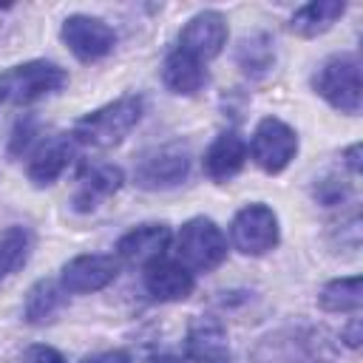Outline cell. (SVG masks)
<instances>
[{"mask_svg":"<svg viewBox=\"0 0 363 363\" xmlns=\"http://www.w3.org/2000/svg\"><path fill=\"white\" fill-rule=\"evenodd\" d=\"M335 357L337 343L320 326H284L252 349V363H335Z\"/></svg>","mask_w":363,"mask_h":363,"instance_id":"1","label":"cell"},{"mask_svg":"<svg viewBox=\"0 0 363 363\" xmlns=\"http://www.w3.org/2000/svg\"><path fill=\"white\" fill-rule=\"evenodd\" d=\"M142 96H119L91 113H85L74 125V136L94 147H113L119 145L142 119Z\"/></svg>","mask_w":363,"mask_h":363,"instance_id":"2","label":"cell"},{"mask_svg":"<svg viewBox=\"0 0 363 363\" xmlns=\"http://www.w3.org/2000/svg\"><path fill=\"white\" fill-rule=\"evenodd\" d=\"M65 82H68L65 68L48 60H31V62L14 65L6 74H0L3 99L14 105H31L48 94H57L60 88H65Z\"/></svg>","mask_w":363,"mask_h":363,"instance_id":"3","label":"cell"},{"mask_svg":"<svg viewBox=\"0 0 363 363\" xmlns=\"http://www.w3.org/2000/svg\"><path fill=\"white\" fill-rule=\"evenodd\" d=\"M315 91L340 113L360 111V65L352 54L329 57L315 74Z\"/></svg>","mask_w":363,"mask_h":363,"instance_id":"4","label":"cell"},{"mask_svg":"<svg viewBox=\"0 0 363 363\" xmlns=\"http://www.w3.org/2000/svg\"><path fill=\"white\" fill-rule=\"evenodd\" d=\"M179 255L187 269L210 272L227 258V238L213 218H190L179 233Z\"/></svg>","mask_w":363,"mask_h":363,"instance_id":"5","label":"cell"},{"mask_svg":"<svg viewBox=\"0 0 363 363\" xmlns=\"http://www.w3.org/2000/svg\"><path fill=\"white\" fill-rule=\"evenodd\" d=\"M298 153V133L278 116H264L252 133L250 156L264 173H281Z\"/></svg>","mask_w":363,"mask_h":363,"instance_id":"6","label":"cell"},{"mask_svg":"<svg viewBox=\"0 0 363 363\" xmlns=\"http://www.w3.org/2000/svg\"><path fill=\"white\" fill-rule=\"evenodd\" d=\"M230 238H233L238 252L264 255L278 244V218L261 201L247 204L235 213V218L230 224Z\"/></svg>","mask_w":363,"mask_h":363,"instance_id":"7","label":"cell"},{"mask_svg":"<svg viewBox=\"0 0 363 363\" xmlns=\"http://www.w3.org/2000/svg\"><path fill=\"white\" fill-rule=\"evenodd\" d=\"M60 34H62V43L71 48V54L77 60H82V62L102 60L116 45L113 28L105 20L88 17V14H71V17H65Z\"/></svg>","mask_w":363,"mask_h":363,"instance_id":"8","label":"cell"},{"mask_svg":"<svg viewBox=\"0 0 363 363\" xmlns=\"http://www.w3.org/2000/svg\"><path fill=\"white\" fill-rule=\"evenodd\" d=\"M190 170V156L182 145H162L147 150L139 164H136V184L145 190H164L176 187L179 182L187 179Z\"/></svg>","mask_w":363,"mask_h":363,"instance_id":"9","label":"cell"},{"mask_svg":"<svg viewBox=\"0 0 363 363\" xmlns=\"http://www.w3.org/2000/svg\"><path fill=\"white\" fill-rule=\"evenodd\" d=\"M224 43H227V20H224V14H218L213 9L193 14L179 37V48L193 54L201 62L218 57Z\"/></svg>","mask_w":363,"mask_h":363,"instance_id":"10","label":"cell"},{"mask_svg":"<svg viewBox=\"0 0 363 363\" xmlns=\"http://www.w3.org/2000/svg\"><path fill=\"white\" fill-rule=\"evenodd\" d=\"M119 272V261L113 255H77L71 258L65 267H62V275H60V284L65 292H74V295H88V292H96V289H105Z\"/></svg>","mask_w":363,"mask_h":363,"instance_id":"11","label":"cell"},{"mask_svg":"<svg viewBox=\"0 0 363 363\" xmlns=\"http://www.w3.org/2000/svg\"><path fill=\"white\" fill-rule=\"evenodd\" d=\"M196 286L193 272L182 261L156 258L145 267V289L156 301H184Z\"/></svg>","mask_w":363,"mask_h":363,"instance_id":"12","label":"cell"},{"mask_svg":"<svg viewBox=\"0 0 363 363\" xmlns=\"http://www.w3.org/2000/svg\"><path fill=\"white\" fill-rule=\"evenodd\" d=\"M184 354L193 363H227L230 360L227 329L216 318H193L187 326Z\"/></svg>","mask_w":363,"mask_h":363,"instance_id":"13","label":"cell"},{"mask_svg":"<svg viewBox=\"0 0 363 363\" xmlns=\"http://www.w3.org/2000/svg\"><path fill=\"white\" fill-rule=\"evenodd\" d=\"M167 244H170V227L167 224H139L116 241V252L128 264L147 267L150 261L164 255Z\"/></svg>","mask_w":363,"mask_h":363,"instance_id":"14","label":"cell"},{"mask_svg":"<svg viewBox=\"0 0 363 363\" xmlns=\"http://www.w3.org/2000/svg\"><path fill=\"white\" fill-rule=\"evenodd\" d=\"M247 162V142L235 130H224L213 139V145L204 150V173L213 182H227L233 179Z\"/></svg>","mask_w":363,"mask_h":363,"instance_id":"15","label":"cell"},{"mask_svg":"<svg viewBox=\"0 0 363 363\" xmlns=\"http://www.w3.org/2000/svg\"><path fill=\"white\" fill-rule=\"evenodd\" d=\"M77 182H79V187L74 196V207L85 213V210H94L99 199H108L122 187V170L108 162H94L79 170Z\"/></svg>","mask_w":363,"mask_h":363,"instance_id":"16","label":"cell"},{"mask_svg":"<svg viewBox=\"0 0 363 363\" xmlns=\"http://www.w3.org/2000/svg\"><path fill=\"white\" fill-rule=\"evenodd\" d=\"M74 156V145L68 136H51L45 139L43 145H37V150L31 153V162H28V179L37 184V187H45L51 184L71 162Z\"/></svg>","mask_w":363,"mask_h":363,"instance_id":"17","label":"cell"},{"mask_svg":"<svg viewBox=\"0 0 363 363\" xmlns=\"http://www.w3.org/2000/svg\"><path fill=\"white\" fill-rule=\"evenodd\" d=\"M162 79L173 94L190 96V94L201 91V85L207 82V71H204L201 60H196L193 54L176 48L173 54H167V60L162 65Z\"/></svg>","mask_w":363,"mask_h":363,"instance_id":"18","label":"cell"},{"mask_svg":"<svg viewBox=\"0 0 363 363\" xmlns=\"http://www.w3.org/2000/svg\"><path fill=\"white\" fill-rule=\"evenodd\" d=\"M343 11H346V3H340V0H315V3L301 6L292 14L289 28L298 37H318V34L329 31Z\"/></svg>","mask_w":363,"mask_h":363,"instance_id":"19","label":"cell"},{"mask_svg":"<svg viewBox=\"0 0 363 363\" xmlns=\"http://www.w3.org/2000/svg\"><path fill=\"white\" fill-rule=\"evenodd\" d=\"M60 306H62V292H60V286H57L54 281L45 278V281H37V284L28 289L23 312H26V320H28V323L40 326V323L54 320V315L60 312Z\"/></svg>","mask_w":363,"mask_h":363,"instance_id":"20","label":"cell"},{"mask_svg":"<svg viewBox=\"0 0 363 363\" xmlns=\"http://www.w3.org/2000/svg\"><path fill=\"white\" fill-rule=\"evenodd\" d=\"M320 306L326 312H357L363 303V292H360V275H349V278H335L329 281L320 295H318Z\"/></svg>","mask_w":363,"mask_h":363,"instance_id":"21","label":"cell"},{"mask_svg":"<svg viewBox=\"0 0 363 363\" xmlns=\"http://www.w3.org/2000/svg\"><path fill=\"white\" fill-rule=\"evenodd\" d=\"M31 252V235L26 227H9L0 235V281H6L11 272H17Z\"/></svg>","mask_w":363,"mask_h":363,"instance_id":"22","label":"cell"},{"mask_svg":"<svg viewBox=\"0 0 363 363\" xmlns=\"http://www.w3.org/2000/svg\"><path fill=\"white\" fill-rule=\"evenodd\" d=\"M238 62L247 74H264L269 65H272V43L267 34H255L250 40L241 43L238 48Z\"/></svg>","mask_w":363,"mask_h":363,"instance_id":"23","label":"cell"},{"mask_svg":"<svg viewBox=\"0 0 363 363\" xmlns=\"http://www.w3.org/2000/svg\"><path fill=\"white\" fill-rule=\"evenodd\" d=\"M34 136H37V122H34L31 116L20 119V122L14 125V133H11V142H9L11 156H23V153L28 150V145L34 142Z\"/></svg>","mask_w":363,"mask_h":363,"instance_id":"24","label":"cell"},{"mask_svg":"<svg viewBox=\"0 0 363 363\" xmlns=\"http://www.w3.org/2000/svg\"><path fill=\"white\" fill-rule=\"evenodd\" d=\"M346 193H349V187L340 184L337 179H323L315 187V199H320L323 204H340L346 199Z\"/></svg>","mask_w":363,"mask_h":363,"instance_id":"25","label":"cell"},{"mask_svg":"<svg viewBox=\"0 0 363 363\" xmlns=\"http://www.w3.org/2000/svg\"><path fill=\"white\" fill-rule=\"evenodd\" d=\"M26 363H65V357L54 346H31L26 352Z\"/></svg>","mask_w":363,"mask_h":363,"instance_id":"26","label":"cell"},{"mask_svg":"<svg viewBox=\"0 0 363 363\" xmlns=\"http://www.w3.org/2000/svg\"><path fill=\"white\" fill-rule=\"evenodd\" d=\"M82 363H130V354L122 349H113V352H99L94 357H85Z\"/></svg>","mask_w":363,"mask_h":363,"instance_id":"27","label":"cell"},{"mask_svg":"<svg viewBox=\"0 0 363 363\" xmlns=\"http://www.w3.org/2000/svg\"><path fill=\"white\" fill-rule=\"evenodd\" d=\"M340 340H346V346H352V349H357L360 346V318H352V323H349V329L340 335Z\"/></svg>","mask_w":363,"mask_h":363,"instance_id":"28","label":"cell"},{"mask_svg":"<svg viewBox=\"0 0 363 363\" xmlns=\"http://www.w3.org/2000/svg\"><path fill=\"white\" fill-rule=\"evenodd\" d=\"M357 156H360V145H352V147L343 153V159H346V164H349V170H352L354 176L360 173V159H357Z\"/></svg>","mask_w":363,"mask_h":363,"instance_id":"29","label":"cell"},{"mask_svg":"<svg viewBox=\"0 0 363 363\" xmlns=\"http://www.w3.org/2000/svg\"><path fill=\"white\" fill-rule=\"evenodd\" d=\"M0 102H3V91H0Z\"/></svg>","mask_w":363,"mask_h":363,"instance_id":"30","label":"cell"}]
</instances>
